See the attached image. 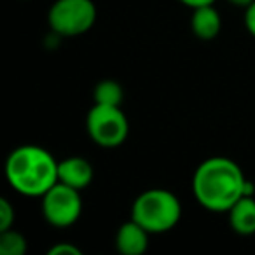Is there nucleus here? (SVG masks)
Returning <instances> with one entry per match:
<instances>
[{
	"label": "nucleus",
	"mask_w": 255,
	"mask_h": 255,
	"mask_svg": "<svg viewBox=\"0 0 255 255\" xmlns=\"http://www.w3.org/2000/svg\"><path fill=\"white\" fill-rule=\"evenodd\" d=\"M250 182L229 157H210L194 171L192 192L198 203L212 212H229L243 196L250 194Z\"/></svg>",
	"instance_id": "1"
},
{
	"label": "nucleus",
	"mask_w": 255,
	"mask_h": 255,
	"mask_svg": "<svg viewBox=\"0 0 255 255\" xmlns=\"http://www.w3.org/2000/svg\"><path fill=\"white\" fill-rule=\"evenodd\" d=\"M5 177L19 194L42 198L58 182V161L39 145H21L9 154Z\"/></svg>",
	"instance_id": "2"
},
{
	"label": "nucleus",
	"mask_w": 255,
	"mask_h": 255,
	"mask_svg": "<svg viewBox=\"0 0 255 255\" xmlns=\"http://www.w3.org/2000/svg\"><path fill=\"white\" fill-rule=\"evenodd\" d=\"M182 217V205L173 192L166 189H149L135 199L131 219L150 234L171 231Z\"/></svg>",
	"instance_id": "3"
},
{
	"label": "nucleus",
	"mask_w": 255,
	"mask_h": 255,
	"mask_svg": "<svg viewBox=\"0 0 255 255\" xmlns=\"http://www.w3.org/2000/svg\"><path fill=\"white\" fill-rule=\"evenodd\" d=\"M88 135L96 145L103 149H114L126 142L129 133V123L121 107L98 105L95 103L86 117Z\"/></svg>",
	"instance_id": "4"
},
{
	"label": "nucleus",
	"mask_w": 255,
	"mask_h": 255,
	"mask_svg": "<svg viewBox=\"0 0 255 255\" xmlns=\"http://www.w3.org/2000/svg\"><path fill=\"white\" fill-rule=\"evenodd\" d=\"M49 26L63 37H77L89 32L96 21L93 0H56L49 9Z\"/></svg>",
	"instance_id": "5"
},
{
	"label": "nucleus",
	"mask_w": 255,
	"mask_h": 255,
	"mask_svg": "<svg viewBox=\"0 0 255 255\" xmlns=\"http://www.w3.org/2000/svg\"><path fill=\"white\" fill-rule=\"evenodd\" d=\"M82 213L81 191L56 182L42 196V215L53 227H70Z\"/></svg>",
	"instance_id": "6"
},
{
	"label": "nucleus",
	"mask_w": 255,
	"mask_h": 255,
	"mask_svg": "<svg viewBox=\"0 0 255 255\" xmlns=\"http://www.w3.org/2000/svg\"><path fill=\"white\" fill-rule=\"evenodd\" d=\"M93 180V166L81 156L65 157L58 161V182L77 191L86 189Z\"/></svg>",
	"instance_id": "7"
},
{
	"label": "nucleus",
	"mask_w": 255,
	"mask_h": 255,
	"mask_svg": "<svg viewBox=\"0 0 255 255\" xmlns=\"http://www.w3.org/2000/svg\"><path fill=\"white\" fill-rule=\"evenodd\" d=\"M149 231L129 219L117 229L116 248L123 255H143L149 247Z\"/></svg>",
	"instance_id": "8"
},
{
	"label": "nucleus",
	"mask_w": 255,
	"mask_h": 255,
	"mask_svg": "<svg viewBox=\"0 0 255 255\" xmlns=\"http://www.w3.org/2000/svg\"><path fill=\"white\" fill-rule=\"evenodd\" d=\"M222 28V19L215 7L212 5H201V7L192 9L191 18V30L198 39L212 40L220 33Z\"/></svg>",
	"instance_id": "9"
},
{
	"label": "nucleus",
	"mask_w": 255,
	"mask_h": 255,
	"mask_svg": "<svg viewBox=\"0 0 255 255\" xmlns=\"http://www.w3.org/2000/svg\"><path fill=\"white\" fill-rule=\"evenodd\" d=\"M227 213L234 233L241 236H250L255 233V199L250 194L243 196Z\"/></svg>",
	"instance_id": "10"
},
{
	"label": "nucleus",
	"mask_w": 255,
	"mask_h": 255,
	"mask_svg": "<svg viewBox=\"0 0 255 255\" xmlns=\"http://www.w3.org/2000/svg\"><path fill=\"white\" fill-rule=\"evenodd\" d=\"M124 98V91L123 86L119 82L112 81V79H107L102 81L95 86L93 89V100L98 105H114V107H121Z\"/></svg>",
	"instance_id": "11"
},
{
	"label": "nucleus",
	"mask_w": 255,
	"mask_h": 255,
	"mask_svg": "<svg viewBox=\"0 0 255 255\" xmlns=\"http://www.w3.org/2000/svg\"><path fill=\"white\" fill-rule=\"evenodd\" d=\"M26 240L21 233L11 229L0 231V255H25Z\"/></svg>",
	"instance_id": "12"
},
{
	"label": "nucleus",
	"mask_w": 255,
	"mask_h": 255,
	"mask_svg": "<svg viewBox=\"0 0 255 255\" xmlns=\"http://www.w3.org/2000/svg\"><path fill=\"white\" fill-rule=\"evenodd\" d=\"M14 224V206L5 198H0V231H7Z\"/></svg>",
	"instance_id": "13"
},
{
	"label": "nucleus",
	"mask_w": 255,
	"mask_h": 255,
	"mask_svg": "<svg viewBox=\"0 0 255 255\" xmlns=\"http://www.w3.org/2000/svg\"><path fill=\"white\" fill-rule=\"evenodd\" d=\"M47 255H82V252L72 243H58L51 247Z\"/></svg>",
	"instance_id": "14"
},
{
	"label": "nucleus",
	"mask_w": 255,
	"mask_h": 255,
	"mask_svg": "<svg viewBox=\"0 0 255 255\" xmlns=\"http://www.w3.org/2000/svg\"><path fill=\"white\" fill-rule=\"evenodd\" d=\"M245 26H247L248 33L255 37V0L245 9Z\"/></svg>",
	"instance_id": "15"
},
{
	"label": "nucleus",
	"mask_w": 255,
	"mask_h": 255,
	"mask_svg": "<svg viewBox=\"0 0 255 255\" xmlns=\"http://www.w3.org/2000/svg\"><path fill=\"white\" fill-rule=\"evenodd\" d=\"M178 2H182V4L191 9H196V7H201V5H212L215 0H178Z\"/></svg>",
	"instance_id": "16"
},
{
	"label": "nucleus",
	"mask_w": 255,
	"mask_h": 255,
	"mask_svg": "<svg viewBox=\"0 0 255 255\" xmlns=\"http://www.w3.org/2000/svg\"><path fill=\"white\" fill-rule=\"evenodd\" d=\"M231 5H234V7H243V9H247L248 5L254 2V0H227Z\"/></svg>",
	"instance_id": "17"
}]
</instances>
